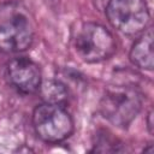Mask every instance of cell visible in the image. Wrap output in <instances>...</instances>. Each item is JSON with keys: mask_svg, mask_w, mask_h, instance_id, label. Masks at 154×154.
<instances>
[{"mask_svg": "<svg viewBox=\"0 0 154 154\" xmlns=\"http://www.w3.org/2000/svg\"><path fill=\"white\" fill-rule=\"evenodd\" d=\"M143 105V94L134 84L108 87L100 100V113L118 128H128Z\"/></svg>", "mask_w": 154, "mask_h": 154, "instance_id": "cell-1", "label": "cell"}, {"mask_svg": "<svg viewBox=\"0 0 154 154\" xmlns=\"http://www.w3.org/2000/svg\"><path fill=\"white\" fill-rule=\"evenodd\" d=\"M34 32L32 20L25 10L14 4L0 7V51L17 53L28 49Z\"/></svg>", "mask_w": 154, "mask_h": 154, "instance_id": "cell-2", "label": "cell"}, {"mask_svg": "<svg viewBox=\"0 0 154 154\" xmlns=\"http://www.w3.org/2000/svg\"><path fill=\"white\" fill-rule=\"evenodd\" d=\"M117 45L113 35L103 25L88 22L83 23L75 36V49L85 63H100L111 58Z\"/></svg>", "mask_w": 154, "mask_h": 154, "instance_id": "cell-3", "label": "cell"}, {"mask_svg": "<svg viewBox=\"0 0 154 154\" xmlns=\"http://www.w3.org/2000/svg\"><path fill=\"white\" fill-rule=\"evenodd\" d=\"M105 13L111 25L128 36L143 32L150 19L146 0H108Z\"/></svg>", "mask_w": 154, "mask_h": 154, "instance_id": "cell-4", "label": "cell"}, {"mask_svg": "<svg viewBox=\"0 0 154 154\" xmlns=\"http://www.w3.org/2000/svg\"><path fill=\"white\" fill-rule=\"evenodd\" d=\"M32 125L36 135L48 143L61 142L73 131V120L64 106L48 102H43L34 109Z\"/></svg>", "mask_w": 154, "mask_h": 154, "instance_id": "cell-5", "label": "cell"}, {"mask_svg": "<svg viewBox=\"0 0 154 154\" xmlns=\"http://www.w3.org/2000/svg\"><path fill=\"white\" fill-rule=\"evenodd\" d=\"M7 73L12 85L23 94L37 91L42 83L40 66L26 57L12 59L7 65Z\"/></svg>", "mask_w": 154, "mask_h": 154, "instance_id": "cell-6", "label": "cell"}, {"mask_svg": "<svg viewBox=\"0 0 154 154\" xmlns=\"http://www.w3.org/2000/svg\"><path fill=\"white\" fill-rule=\"evenodd\" d=\"M142 35L134 42L129 58L131 63L142 70L152 71L154 66L153 57V30L152 28L146 29Z\"/></svg>", "mask_w": 154, "mask_h": 154, "instance_id": "cell-7", "label": "cell"}, {"mask_svg": "<svg viewBox=\"0 0 154 154\" xmlns=\"http://www.w3.org/2000/svg\"><path fill=\"white\" fill-rule=\"evenodd\" d=\"M40 91L43 101L48 103H55L63 106L69 97V91L66 85L55 79H49L41 83Z\"/></svg>", "mask_w": 154, "mask_h": 154, "instance_id": "cell-8", "label": "cell"}, {"mask_svg": "<svg viewBox=\"0 0 154 154\" xmlns=\"http://www.w3.org/2000/svg\"><path fill=\"white\" fill-rule=\"evenodd\" d=\"M119 146L117 144V138H113L111 134L103 132L102 135H97L93 152H119L122 150Z\"/></svg>", "mask_w": 154, "mask_h": 154, "instance_id": "cell-9", "label": "cell"}, {"mask_svg": "<svg viewBox=\"0 0 154 154\" xmlns=\"http://www.w3.org/2000/svg\"><path fill=\"white\" fill-rule=\"evenodd\" d=\"M152 119H153V111L150 109L149 113H148V119H147L148 129H149V132H150V134H153V122H152Z\"/></svg>", "mask_w": 154, "mask_h": 154, "instance_id": "cell-10", "label": "cell"}]
</instances>
